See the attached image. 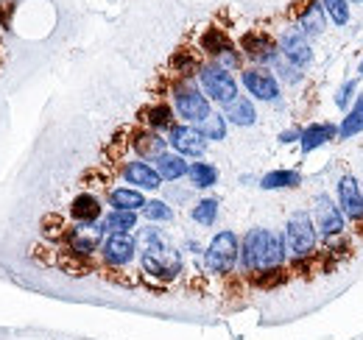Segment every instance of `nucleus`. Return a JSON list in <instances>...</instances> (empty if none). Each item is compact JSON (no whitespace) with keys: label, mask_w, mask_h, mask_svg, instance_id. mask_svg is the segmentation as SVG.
<instances>
[{"label":"nucleus","mask_w":363,"mask_h":340,"mask_svg":"<svg viewBox=\"0 0 363 340\" xmlns=\"http://www.w3.org/2000/svg\"><path fill=\"white\" fill-rule=\"evenodd\" d=\"M358 76H363V62L358 64Z\"/></svg>","instance_id":"obj_36"},{"label":"nucleus","mask_w":363,"mask_h":340,"mask_svg":"<svg viewBox=\"0 0 363 340\" xmlns=\"http://www.w3.org/2000/svg\"><path fill=\"white\" fill-rule=\"evenodd\" d=\"M232 37H229L227 31L221 28V26H207L204 31H201V37H199V50L204 53V56H210V62H216L227 47H232Z\"/></svg>","instance_id":"obj_21"},{"label":"nucleus","mask_w":363,"mask_h":340,"mask_svg":"<svg viewBox=\"0 0 363 340\" xmlns=\"http://www.w3.org/2000/svg\"><path fill=\"white\" fill-rule=\"evenodd\" d=\"M299 137H302V128H285V131H279L277 140H279L282 145H288V142H296Z\"/></svg>","instance_id":"obj_35"},{"label":"nucleus","mask_w":363,"mask_h":340,"mask_svg":"<svg viewBox=\"0 0 363 340\" xmlns=\"http://www.w3.org/2000/svg\"><path fill=\"white\" fill-rule=\"evenodd\" d=\"M282 240H285V251H288V265H291V276H308L313 273V265L321 256L318 246V232L311 212L296 210L288 215L285 229H282Z\"/></svg>","instance_id":"obj_2"},{"label":"nucleus","mask_w":363,"mask_h":340,"mask_svg":"<svg viewBox=\"0 0 363 340\" xmlns=\"http://www.w3.org/2000/svg\"><path fill=\"white\" fill-rule=\"evenodd\" d=\"M199 128H201V134L207 137V142H221V140H227V118H224L221 112H213Z\"/></svg>","instance_id":"obj_30"},{"label":"nucleus","mask_w":363,"mask_h":340,"mask_svg":"<svg viewBox=\"0 0 363 340\" xmlns=\"http://www.w3.org/2000/svg\"><path fill=\"white\" fill-rule=\"evenodd\" d=\"M302 184V173L299 170H272L260 178L263 190H294Z\"/></svg>","instance_id":"obj_28"},{"label":"nucleus","mask_w":363,"mask_h":340,"mask_svg":"<svg viewBox=\"0 0 363 340\" xmlns=\"http://www.w3.org/2000/svg\"><path fill=\"white\" fill-rule=\"evenodd\" d=\"M240 265V240L232 229H221L213 234V240L204 249V268L210 276L229 279L235 268Z\"/></svg>","instance_id":"obj_4"},{"label":"nucleus","mask_w":363,"mask_h":340,"mask_svg":"<svg viewBox=\"0 0 363 340\" xmlns=\"http://www.w3.org/2000/svg\"><path fill=\"white\" fill-rule=\"evenodd\" d=\"M361 131H363V95L358 92L355 103L350 106V112H347L344 120L338 123V140H350V137H355V134H361Z\"/></svg>","instance_id":"obj_27"},{"label":"nucleus","mask_w":363,"mask_h":340,"mask_svg":"<svg viewBox=\"0 0 363 340\" xmlns=\"http://www.w3.org/2000/svg\"><path fill=\"white\" fill-rule=\"evenodd\" d=\"M279 53L291 64H296L299 70H305V67L313 64V45L299 31V26H291V28L282 31V37H279Z\"/></svg>","instance_id":"obj_12"},{"label":"nucleus","mask_w":363,"mask_h":340,"mask_svg":"<svg viewBox=\"0 0 363 340\" xmlns=\"http://www.w3.org/2000/svg\"><path fill=\"white\" fill-rule=\"evenodd\" d=\"M361 190H363V176H361Z\"/></svg>","instance_id":"obj_38"},{"label":"nucleus","mask_w":363,"mask_h":340,"mask_svg":"<svg viewBox=\"0 0 363 340\" xmlns=\"http://www.w3.org/2000/svg\"><path fill=\"white\" fill-rule=\"evenodd\" d=\"M106 204L112 210H129V212H143V207L148 204L143 190H135V187H112L106 193Z\"/></svg>","instance_id":"obj_22"},{"label":"nucleus","mask_w":363,"mask_h":340,"mask_svg":"<svg viewBox=\"0 0 363 340\" xmlns=\"http://www.w3.org/2000/svg\"><path fill=\"white\" fill-rule=\"evenodd\" d=\"M355 92H358V79L344 81V84L338 86V92H335V106H338V109H344V112H350V101H352V98H358Z\"/></svg>","instance_id":"obj_34"},{"label":"nucleus","mask_w":363,"mask_h":340,"mask_svg":"<svg viewBox=\"0 0 363 340\" xmlns=\"http://www.w3.org/2000/svg\"><path fill=\"white\" fill-rule=\"evenodd\" d=\"M67 215H70L73 223H98V220L104 217V201H101L95 193L84 190V193H79V196L70 201Z\"/></svg>","instance_id":"obj_17"},{"label":"nucleus","mask_w":363,"mask_h":340,"mask_svg":"<svg viewBox=\"0 0 363 340\" xmlns=\"http://www.w3.org/2000/svg\"><path fill=\"white\" fill-rule=\"evenodd\" d=\"M338 207L347 217V223L352 226V232L363 237V190L361 181L352 173H344L338 178Z\"/></svg>","instance_id":"obj_9"},{"label":"nucleus","mask_w":363,"mask_h":340,"mask_svg":"<svg viewBox=\"0 0 363 340\" xmlns=\"http://www.w3.org/2000/svg\"><path fill=\"white\" fill-rule=\"evenodd\" d=\"M224 118L227 123L232 126H240V128H249L257 123V109H255V101L246 98V95H238L235 101H229L224 106Z\"/></svg>","instance_id":"obj_19"},{"label":"nucleus","mask_w":363,"mask_h":340,"mask_svg":"<svg viewBox=\"0 0 363 340\" xmlns=\"http://www.w3.org/2000/svg\"><path fill=\"white\" fill-rule=\"evenodd\" d=\"M240 81L246 86V92L255 98V101H263V103H274L279 98V79L274 76L269 67H260V64H249L240 70Z\"/></svg>","instance_id":"obj_11"},{"label":"nucleus","mask_w":363,"mask_h":340,"mask_svg":"<svg viewBox=\"0 0 363 340\" xmlns=\"http://www.w3.org/2000/svg\"><path fill=\"white\" fill-rule=\"evenodd\" d=\"M137 212H129V210H109V212L101 217V226L109 234H132L137 229Z\"/></svg>","instance_id":"obj_24"},{"label":"nucleus","mask_w":363,"mask_h":340,"mask_svg":"<svg viewBox=\"0 0 363 340\" xmlns=\"http://www.w3.org/2000/svg\"><path fill=\"white\" fill-rule=\"evenodd\" d=\"M143 217H145L148 223H171V220H174V207H171L168 201L154 198V201H148V204L143 207Z\"/></svg>","instance_id":"obj_31"},{"label":"nucleus","mask_w":363,"mask_h":340,"mask_svg":"<svg viewBox=\"0 0 363 340\" xmlns=\"http://www.w3.org/2000/svg\"><path fill=\"white\" fill-rule=\"evenodd\" d=\"M187 181H190V187H196V190H210V187L218 184V168H216L213 162H190Z\"/></svg>","instance_id":"obj_26"},{"label":"nucleus","mask_w":363,"mask_h":340,"mask_svg":"<svg viewBox=\"0 0 363 340\" xmlns=\"http://www.w3.org/2000/svg\"><path fill=\"white\" fill-rule=\"evenodd\" d=\"M330 140H338V126L335 123H311V126L302 128V137H299V145H302V154H311L321 145H327Z\"/></svg>","instance_id":"obj_20"},{"label":"nucleus","mask_w":363,"mask_h":340,"mask_svg":"<svg viewBox=\"0 0 363 340\" xmlns=\"http://www.w3.org/2000/svg\"><path fill=\"white\" fill-rule=\"evenodd\" d=\"M321 8L335 26H347L350 23V0H321Z\"/></svg>","instance_id":"obj_32"},{"label":"nucleus","mask_w":363,"mask_h":340,"mask_svg":"<svg viewBox=\"0 0 363 340\" xmlns=\"http://www.w3.org/2000/svg\"><path fill=\"white\" fill-rule=\"evenodd\" d=\"M358 3H363V0H350V6H358Z\"/></svg>","instance_id":"obj_37"},{"label":"nucleus","mask_w":363,"mask_h":340,"mask_svg":"<svg viewBox=\"0 0 363 340\" xmlns=\"http://www.w3.org/2000/svg\"><path fill=\"white\" fill-rule=\"evenodd\" d=\"M190 217H193V223H199V226H204V229L216 226V220H218V201H216V198H201V201L190 210Z\"/></svg>","instance_id":"obj_29"},{"label":"nucleus","mask_w":363,"mask_h":340,"mask_svg":"<svg viewBox=\"0 0 363 340\" xmlns=\"http://www.w3.org/2000/svg\"><path fill=\"white\" fill-rule=\"evenodd\" d=\"M324 8H321V0H308V6L299 8V31L305 37H318L324 31Z\"/></svg>","instance_id":"obj_23"},{"label":"nucleus","mask_w":363,"mask_h":340,"mask_svg":"<svg viewBox=\"0 0 363 340\" xmlns=\"http://www.w3.org/2000/svg\"><path fill=\"white\" fill-rule=\"evenodd\" d=\"M272 268H288V251H285V240L282 234H277L272 229L255 226L240 237V273L243 282L272 271Z\"/></svg>","instance_id":"obj_3"},{"label":"nucleus","mask_w":363,"mask_h":340,"mask_svg":"<svg viewBox=\"0 0 363 340\" xmlns=\"http://www.w3.org/2000/svg\"><path fill=\"white\" fill-rule=\"evenodd\" d=\"M199 86H201V92L213 101V103H218V106H227L229 101H235L240 92H238V81H235V76L224 70L221 64H216V62H204V67L199 70Z\"/></svg>","instance_id":"obj_6"},{"label":"nucleus","mask_w":363,"mask_h":340,"mask_svg":"<svg viewBox=\"0 0 363 340\" xmlns=\"http://www.w3.org/2000/svg\"><path fill=\"white\" fill-rule=\"evenodd\" d=\"M168 145L174 148V154L179 157H201L207 151V137L201 134L199 126H190V123H177V126L168 131Z\"/></svg>","instance_id":"obj_13"},{"label":"nucleus","mask_w":363,"mask_h":340,"mask_svg":"<svg viewBox=\"0 0 363 340\" xmlns=\"http://www.w3.org/2000/svg\"><path fill=\"white\" fill-rule=\"evenodd\" d=\"M272 67L277 70V79H282L285 84H299V81L305 79V73H302L296 64H291L285 56H279V59H277V62L272 64Z\"/></svg>","instance_id":"obj_33"},{"label":"nucleus","mask_w":363,"mask_h":340,"mask_svg":"<svg viewBox=\"0 0 363 340\" xmlns=\"http://www.w3.org/2000/svg\"><path fill=\"white\" fill-rule=\"evenodd\" d=\"M154 168L157 173L162 176V181H179L187 176V170H190V162L179 157V154H171V151H165L160 159H154Z\"/></svg>","instance_id":"obj_25"},{"label":"nucleus","mask_w":363,"mask_h":340,"mask_svg":"<svg viewBox=\"0 0 363 340\" xmlns=\"http://www.w3.org/2000/svg\"><path fill=\"white\" fill-rule=\"evenodd\" d=\"M118 173L123 176L126 184H132L135 190H143V193H154V190H160L165 184L162 176L157 173V168L151 162H145V159H126L123 165H118Z\"/></svg>","instance_id":"obj_14"},{"label":"nucleus","mask_w":363,"mask_h":340,"mask_svg":"<svg viewBox=\"0 0 363 340\" xmlns=\"http://www.w3.org/2000/svg\"><path fill=\"white\" fill-rule=\"evenodd\" d=\"M311 217L316 223V232L321 240L347 234V217H344L341 207L327 193H318L316 198H313V212H311Z\"/></svg>","instance_id":"obj_8"},{"label":"nucleus","mask_w":363,"mask_h":340,"mask_svg":"<svg viewBox=\"0 0 363 340\" xmlns=\"http://www.w3.org/2000/svg\"><path fill=\"white\" fill-rule=\"evenodd\" d=\"M137 120H140V126L151 128V131L168 134L171 128L177 126V112H174V106L165 103V101H151V103H145V106L137 112Z\"/></svg>","instance_id":"obj_16"},{"label":"nucleus","mask_w":363,"mask_h":340,"mask_svg":"<svg viewBox=\"0 0 363 340\" xmlns=\"http://www.w3.org/2000/svg\"><path fill=\"white\" fill-rule=\"evenodd\" d=\"M132 151L137 154V159L154 162L168 151V140L160 131H151L145 126H132Z\"/></svg>","instance_id":"obj_15"},{"label":"nucleus","mask_w":363,"mask_h":340,"mask_svg":"<svg viewBox=\"0 0 363 340\" xmlns=\"http://www.w3.org/2000/svg\"><path fill=\"white\" fill-rule=\"evenodd\" d=\"M201 56H204V53H201L199 47H179V50L171 56V62H168L171 76L184 79V81H193V79L199 76V70L204 67V59H201Z\"/></svg>","instance_id":"obj_18"},{"label":"nucleus","mask_w":363,"mask_h":340,"mask_svg":"<svg viewBox=\"0 0 363 340\" xmlns=\"http://www.w3.org/2000/svg\"><path fill=\"white\" fill-rule=\"evenodd\" d=\"M137 256H140V246L135 234H109L101 246V265L109 273H121L132 268Z\"/></svg>","instance_id":"obj_7"},{"label":"nucleus","mask_w":363,"mask_h":340,"mask_svg":"<svg viewBox=\"0 0 363 340\" xmlns=\"http://www.w3.org/2000/svg\"><path fill=\"white\" fill-rule=\"evenodd\" d=\"M238 47H240V53H243L252 64H260V67H272L274 62L282 56V53H279V42L274 40L272 34L260 31V28L246 31V34L240 37Z\"/></svg>","instance_id":"obj_10"},{"label":"nucleus","mask_w":363,"mask_h":340,"mask_svg":"<svg viewBox=\"0 0 363 340\" xmlns=\"http://www.w3.org/2000/svg\"><path fill=\"white\" fill-rule=\"evenodd\" d=\"M137 246H140V273L145 279H154V282H162V285L179 279V273L184 271V262H182L179 249L165 237L162 229L145 226L137 237Z\"/></svg>","instance_id":"obj_1"},{"label":"nucleus","mask_w":363,"mask_h":340,"mask_svg":"<svg viewBox=\"0 0 363 340\" xmlns=\"http://www.w3.org/2000/svg\"><path fill=\"white\" fill-rule=\"evenodd\" d=\"M171 95H174V112L179 115L184 123H190V126H201L213 115L210 98L201 92V86L193 84V81H184V79L174 76Z\"/></svg>","instance_id":"obj_5"}]
</instances>
